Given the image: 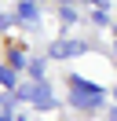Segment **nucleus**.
Instances as JSON below:
<instances>
[{
  "mask_svg": "<svg viewBox=\"0 0 117 121\" xmlns=\"http://www.w3.org/2000/svg\"><path fill=\"white\" fill-rule=\"evenodd\" d=\"M70 88H73V92H80V95H102V88H99V84L80 81V77H73V81H70Z\"/></svg>",
  "mask_w": 117,
  "mask_h": 121,
  "instance_id": "obj_3",
  "label": "nucleus"
},
{
  "mask_svg": "<svg viewBox=\"0 0 117 121\" xmlns=\"http://www.w3.org/2000/svg\"><path fill=\"white\" fill-rule=\"evenodd\" d=\"M99 103H102V95H80V92L73 95V106H84V110H95Z\"/></svg>",
  "mask_w": 117,
  "mask_h": 121,
  "instance_id": "obj_5",
  "label": "nucleus"
},
{
  "mask_svg": "<svg viewBox=\"0 0 117 121\" xmlns=\"http://www.w3.org/2000/svg\"><path fill=\"white\" fill-rule=\"evenodd\" d=\"M15 99H29L33 106H40V110H55V99H51V92H48V84H22L18 88V95Z\"/></svg>",
  "mask_w": 117,
  "mask_h": 121,
  "instance_id": "obj_1",
  "label": "nucleus"
},
{
  "mask_svg": "<svg viewBox=\"0 0 117 121\" xmlns=\"http://www.w3.org/2000/svg\"><path fill=\"white\" fill-rule=\"evenodd\" d=\"M37 15H40V11H37V0H22L18 4V18L22 22H37Z\"/></svg>",
  "mask_w": 117,
  "mask_h": 121,
  "instance_id": "obj_4",
  "label": "nucleus"
},
{
  "mask_svg": "<svg viewBox=\"0 0 117 121\" xmlns=\"http://www.w3.org/2000/svg\"><path fill=\"white\" fill-rule=\"evenodd\" d=\"M29 73L40 81V77H44V62H40V59H33V62H29Z\"/></svg>",
  "mask_w": 117,
  "mask_h": 121,
  "instance_id": "obj_7",
  "label": "nucleus"
},
{
  "mask_svg": "<svg viewBox=\"0 0 117 121\" xmlns=\"http://www.w3.org/2000/svg\"><path fill=\"white\" fill-rule=\"evenodd\" d=\"M7 117H11V95L0 99V121H7Z\"/></svg>",
  "mask_w": 117,
  "mask_h": 121,
  "instance_id": "obj_6",
  "label": "nucleus"
},
{
  "mask_svg": "<svg viewBox=\"0 0 117 121\" xmlns=\"http://www.w3.org/2000/svg\"><path fill=\"white\" fill-rule=\"evenodd\" d=\"M110 121H117V106H113V110H110Z\"/></svg>",
  "mask_w": 117,
  "mask_h": 121,
  "instance_id": "obj_10",
  "label": "nucleus"
},
{
  "mask_svg": "<svg viewBox=\"0 0 117 121\" xmlns=\"http://www.w3.org/2000/svg\"><path fill=\"white\" fill-rule=\"evenodd\" d=\"M0 84L11 88V84H15V70H0Z\"/></svg>",
  "mask_w": 117,
  "mask_h": 121,
  "instance_id": "obj_8",
  "label": "nucleus"
},
{
  "mask_svg": "<svg viewBox=\"0 0 117 121\" xmlns=\"http://www.w3.org/2000/svg\"><path fill=\"white\" fill-rule=\"evenodd\" d=\"M58 4H62V8H66V4H73V0H58Z\"/></svg>",
  "mask_w": 117,
  "mask_h": 121,
  "instance_id": "obj_11",
  "label": "nucleus"
},
{
  "mask_svg": "<svg viewBox=\"0 0 117 121\" xmlns=\"http://www.w3.org/2000/svg\"><path fill=\"white\" fill-rule=\"evenodd\" d=\"M92 4H95V8H106V4H110V0H92Z\"/></svg>",
  "mask_w": 117,
  "mask_h": 121,
  "instance_id": "obj_9",
  "label": "nucleus"
},
{
  "mask_svg": "<svg viewBox=\"0 0 117 121\" xmlns=\"http://www.w3.org/2000/svg\"><path fill=\"white\" fill-rule=\"evenodd\" d=\"M48 52H51V59H70V55L88 52V44H84V40H70V37H66V40H55Z\"/></svg>",
  "mask_w": 117,
  "mask_h": 121,
  "instance_id": "obj_2",
  "label": "nucleus"
}]
</instances>
